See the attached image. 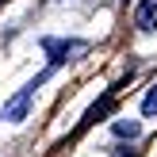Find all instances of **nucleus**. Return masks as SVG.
I'll list each match as a JSON object with an SVG mask.
<instances>
[{
    "mask_svg": "<svg viewBox=\"0 0 157 157\" xmlns=\"http://www.w3.org/2000/svg\"><path fill=\"white\" fill-rule=\"evenodd\" d=\"M115 134H119V138H134L138 134V123H115Z\"/></svg>",
    "mask_w": 157,
    "mask_h": 157,
    "instance_id": "nucleus-5",
    "label": "nucleus"
},
{
    "mask_svg": "<svg viewBox=\"0 0 157 157\" xmlns=\"http://www.w3.org/2000/svg\"><path fill=\"white\" fill-rule=\"evenodd\" d=\"M134 27L138 31H157V0H142V4H138Z\"/></svg>",
    "mask_w": 157,
    "mask_h": 157,
    "instance_id": "nucleus-2",
    "label": "nucleus"
},
{
    "mask_svg": "<svg viewBox=\"0 0 157 157\" xmlns=\"http://www.w3.org/2000/svg\"><path fill=\"white\" fill-rule=\"evenodd\" d=\"M107 107H111V92H107V96H104V100H100V104H96V107L88 111V119H84V127H88V123H96L100 115H107Z\"/></svg>",
    "mask_w": 157,
    "mask_h": 157,
    "instance_id": "nucleus-3",
    "label": "nucleus"
},
{
    "mask_svg": "<svg viewBox=\"0 0 157 157\" xmlns=\"http://www.w3.org/2000/svg\"><path fill=\"white\" fill-rule=\"evenodd\" d=\"M42 81H46V73L35 77L31 84H23V88L4 104V119H8V123H23V119H27V107H31V100H35V92H38V84H42Z\"/></svg>",
    "mask_w": 157,
    "mask_h": 157,
    "instance_id": "nucleus-1",
    "label": "nucleus"
},
{
    "mask_svg": "<svg viewBox=\"0 0 157 157\" xmlns=\"http://www.w3.org/2000/svg\"><path fill=\"white\" fill-rule=\"evenodd\" d=\"M142 115H157V84L146 92V100H142Z\"/></svg>",
    "mask_w": 157,
    "mask_h": 157,
    "instance_id": "nucleus-4",
    "label": "nucleus"
}]
</instances>
